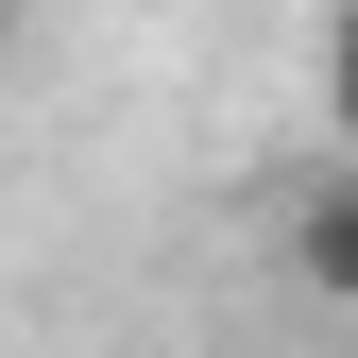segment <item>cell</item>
Segmentation results:
<instances>
[{
	"instance_id": "6da1fadb",
	"label": "cell",
	"mask_w": 358,
	"mask_h": 358,
	"mask_svg": "<svg viewBox=\"0 0 358 358\" xmlns=\"http://www.w3.org/2000/svg\"><path fill=\"white\" fill-rule=\"evenodd\" d=\"M256 222H273V273H290L307 307H341V324H358V171H341V154H290Z\"/></svg>"
},
{
	"instance_id": "7a4b0ae2",
	"label": "cell",
	"mask_w": 358,
	"mask_h": 358,
	"mask_svg": "<svg viewBox=\"0 0 358 358\" xmlns=\"http://www.w3.org/2000/svg\"><path fill=\"white\" fill-rule=\"evenodd\" d=\"M307 154L358 171V17H324V52H307Z\"/></svg>"
}]
</instances>
